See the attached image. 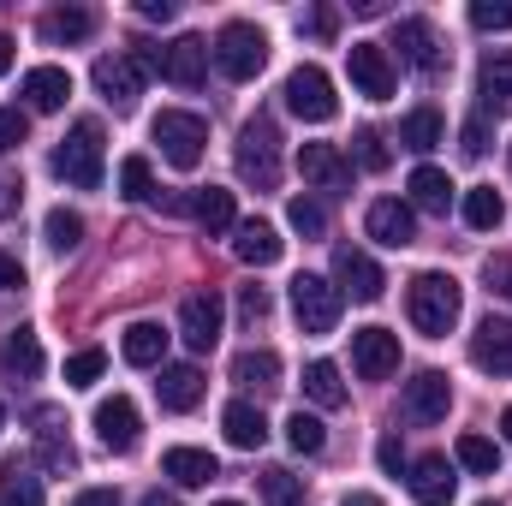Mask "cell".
Instances as JSON below:
<instances>
[{"label": "cell", "mask_w": 512, "mask_h": 506, "mask_svg": "<svg viewBox=\"0 0 512 506\" xmlns=\"http://www.w3.org/2000/svg\"><path fill=\"white\" fill-rule=\"evenodd\" d=\"M233 381H239V387H256V393H268V387H280V358H274L268 346H251V352L233 358Z\"/></svg>", "instance_id": "cell-34"}, {"label": "cell", "mask_w": 512, "mask_h": 506, "mask_svg": "<svg viewBox=\"0 0 512 506\" xmlns=\"http://www.w3.org/2000/svg\"><path fill=\"white\" fill-rule=\"evenodd\" d=\"M364 227H370V239H376V245H387V251H405V245L417 239V215H411V203H399V197L370 203Z\"/></svg>", "instance_id": "cell-19"}, {"label": "cell", "mask_w": 512, "mask_h": 506, "mask_svg": "<svg viewBox=\"0 0 512 506\" xmlns=\"http://www.w3.org/2000/svg\"><path fill=\"white\" fill-rule=\"evenodd\" d=\"M143 54V66L149 72H161L167 84H179V90H203V78H209V42L203 36H173L167 48H137Z\"/></svg>", "instance_id": "cell-3"}, {"label": "cell", "mask_w": 512, "mask_h": 506, "mask_svg": "<svg viewBox=\"0 0 512 506\" xmlns=\"http://www.w3.org/2000/svg\"><path fill=\"white\" fill-rule=\"evenodd\" d=\"M405 483H411V495H417V506H453V495H459V477H453V465H447L441 453L417 459Z\"/></svg>", "instance_id": "cell-21"}, {"label": "cell", "mask_w": 512, "mask_h": 506, "mask_svg": "<svg viewBox=\"0 0 512 506\" xmlns=\"http://www.w3.org/2000/svg\"><path fill=\"white\" fill-rule=\"evenodd\" d=\"M483 506H495V501H483Z\"/></svg>", "instance_id": "cell-63"}, {"label": "cell", "mask_w": 512, "mask_h": 506, "mask_svg": "<svg viewBox=\"0 0 512 506\" xmlns=\"http://www.w3.org/2000/svg\"><path fill=\"white\" fill-rule=\"evenodd\" d=\"M459 465L477 471V477H495L501 471V447L489 435H459Z\"/></svg>", "instance_id": "cell-39"}, {"label": "cell", "mask_w": 512, "mask_h": 506, "mask_svg": "<svg viewBox=\"0 0 512 506\" xmlns=\"http://www.w3.org/2000/svg\"><path fill=\"white\" fill-rule=\"evenodd\" d=\"M286 441H292V453H322V447H328V429H322V417L292 411V417H286Z\"/></svg>", "instance_id": "cell-41"}, {"label": "cell", "mask_w": 512, "mask_h": 506, "mask_svg": "<svg viewBox=\"0 0 512 506\" xmlns=\"http://www.w3.org/2000/svg\"><path fill=\"white\" fill-rule=\"evenodd\" d=\"M18 203H24V185H18V179H6V173H0V215H12V209H18Z\"/></svg>", "instance_id": "cell-54"}, {"label": "cell", "mask_w": 512, "mask_h": 506, "mask_svg": "<svg viewBox=\"0 0 512 506\" xmlns=\"http://www.w3.org/2000/svg\"><path fill=\"white\" fill-rule=\"evenodd\" d=\"M489 149V120H471L465 126V155H483Z\"/></svg>", "instance_id": "cell-53"}, {"label": "cell", "mask_w": 512, "mask_h": 506, "mask_svg": "<svg viewBox=\"0 0 512 506\" xmlns=\"http://www.w3.org/2000/svg\"><path fill=\"white\" fill-rule=\"evenodd\" d=\"M6 66H12V36L0 30V78H6Z\"/></svg>", "instance_id": "cell-58"}, {"label": "cell", "mask_w": 512, "mask_h": 506, "mask_svg": "<svg viewBox=\"0 0 512 506\" xmlns=\"http://www.w3.org/2000/svg\"><path fill=\"white\" fill-rule=\"evenodd\" d=\"M120 191H126L131 203H149V197H155V173H149L143 155H126V161H120Z\"/></svg>", "instance_id": "cell-43"}, {"label": "cell", "mask_w": 512, "mask_h": 506, "mask_svg": "<svg viewBox=\"0 0 512 506\" xmlns=\"http://www.w3.org/2000/svg\"><path fill=\"white\" fill-rule=\"evenodd\" d=\"M471 24L477 30H512V0H477L471 6Z\"/></svg>", "instance_id": "cell-45"}, {"label": "cell", "mask_w": 512, "mask_h": 506, "mask_svg": "<svg viewBox=\"0 0 512 506\" xmlns=\"http://www.w3.org/2000/svg\"><path fill=\"white\" fill-rule=\"evenodd\" d=\"M102 370H108V352H102V346H84V352L66 358V387H90Z\"/></svg>", "instance_id": "cell-44"}, {"label": "cell", "mask_w": 512, "mask_h": 506, "mask_svg": "<svg viewBox=\"0 0 512 506\" xmlns=\"http://www.w3.org/2000/svg\"><path fill=\"white\" fill-rule=\"evenodd\" d=\"M459 310H465V292H459V280L441 274V268H423V274L405 286V316H411V328L429 334V340H447L453 322H459Z\"/></svg>", "instance_id": "cell-1"}, {"label": "cell", "mask_w": 512, "mask_h": 506, "mask_svg": "<svg viewBox=\"0 0 512 506\" xmlns=\"http://www.w3.org/2000/svg\"><path fill=\"white\" fill-rule=\"evenodd\" d=\"M477 102H483V114H512V54H489L483 60Z\"/></svg>", "instance_id": "cell-28"}, {"label": "cell", "mask_w": 512, "mask_h": 506, "mask_svg": "<svg viewBox=\"0 0 512 506\" xmlns=\"http://www.w3.org/2000/svg\"><path fill=\"white\" fill-rule=\"evenodd\" d=\"M66 96H72V72H66V66H30V72H24V102H30L36 114L66 108Z\"/></svg>", "instance_id": "cell-24"}, {"label": "cell", "mask_w": 512, "mask_h": 506, "mask_svg": "<svg viewBox=\"0 0 512 506\" xmlns=\"http://www.w3.org/2000/svg\"><path fill=\"white\" fill-rule=\"evenodd\" d=\"M137 12L155 18V24H167V18H173V0H137Z\"/></svg>", "instance_id": "cell-55"}, {"label": "cell", "mask_w": 512, "mask_h": 506, "mask_svg": "<svg viewBox=\"0 0 512 506\" xmlns=\"http://www.w3.org/2000/svg\"><path fill=\"white\" fill-rule=\"evenodd\" d=\"M393 48H399V60H405L411 72H423V78H441V72H447V48H441V36H435L429 18H399Z\"/></svg>", "instance_id": "cell-11"}, {"label": "cell", "mask_w": 512, "mask_h": 506, "mask_svg": "<svg viewBox=\"0 0 512 506\" xmlns=\"http://www.w3.org/2000/svg\"><path fill=\"white\" fill-rule=\"evenodd\" d=\"M215 66H221L233 84L256 78V72L268 66V36H262L256 24H245V18H233V24L215 36Z\"/></svg>", "instance_id": "cell-6"}, {"label": "cell", "mask_w": 512, "mask_h": 506, "mask_svg": "<svg viewBox=\"0 0 512 506\" xmlns=\"http://www.w3.org/2000/svg\"><path fill=\"white\" fill-rule=\"evenodd\" d=\"M286 108H292L298 120H310V126H328V120L340 114L334 78H328L322 66H298V72L286 78Z\"/></svg>", "instance_id": "cell-8"}, {"label": "cell", "mask_w": 512, "mask_h": 506, "mask_svg": "<svg viewBox=\"0 0 512 506\" xmlns=\"http://www.w3.org/2000/svg\"><path fill=\"white\" fill-rule=\"evenodd\" d=\"M382 471H393V477H399V471H411V459H405V447H399L393 435L382 441Z\"/></svg>", "instance_id": "cell-52"}, {"label": "cell", "mask_w": 512, "mask_h": 506, "mask_svg": "<svg viewBox=\"0 0 512 506\" xmlns=\"http://www.w3.org/2000/svg\"><path fill=\"white\" fill-rule=\"evenodd\" d=\"M268 310H274V304H268V292H262V286H245V292H239V322H245V328H262V322H268Z\"/></svg>", "instance_id": "cell-46"}, {"label": "cell", "mask_w": 512, "mask_h": 506, "mask_svg": "<svg viewBox=\"0 0 512 506\" xmlns=\"http://www.w3.org/2000/svg\"><path fill=\"white\" fill-rule=\"evenodd\" d=\"M72 506H120V495H114V489H84Z\"/></svg>", "instance_id": "cell-56"}, {"label": "cell", "mask_w": 512, "mask_h": 506, "mask_svg": "<svg viewBox=\"0 0 512 506\" xmlns=\"http://www.w3.org/2000/svg\"><path fill=\"white\" fill-rule=\"evenodd\" d=\"M483 280H489V292H501L512 304V256H489L483 262Z\"/></svg>", "instance_id": "cell-49"}, {"label": "cell", "mask_w": 512, "mask_h": 506, "mask_svg": "<svg viewBox=\"0 0 512 506\" xmlns=\"http://www.w3.org/2000/svg\"><path fill=\"white\" fill-rule=\"evenodd\" d=\"M143 506H179V501H173V495H161V489H155V495H143Z\"/></svg>", "instance_id": "cell-59"}, {"label": "cell", "mask_w": 512, "mask_h": 506, "mask_svg": "<svg viewBox=\"0 0 512 506\" xmlns=\"http://www.w3.org/2000/svg\"><path fill=\"white\" fill-rule=\"evenodd\" d=\"M334 286H340V298H358V304H376L382 298V268H376V256L352 251V245H340L334 251Z\"/></svg>", "instance_id": "cell-14"}, {"label": "cell", "mask_w": 512, "mask_h": 506, "mask_svg": "<svg viewBox=\"0 0 512 506\" xmlns=\"http://www.w3.org/2000/svg\"><path fill=\"white\" fill-rule=\"evenodd\" d=\"M96 36V12L90 6H54L42 12V42H84Z\"/></svg>", "instance_id": "cell-30"}, {"label": "cell", "mask_w": 512, "mask_h": 506, "mask_svg": "<svg viewBox=\"0 0 512 506\" xmlns=\"http://www.w3.org/2000/svg\"><path fill=\"white\" fill-rule=\"evenodd\" d=\"M161 471H167L179 489H203V483L221 477L215 453H203V447H167V453H161Z\"/></svg>", "instance_id": "cell-25"}, {"label": "cell", "mask_w": 512, "mask_h": 506, "mask_svg": "<svg viewBox=\"0 0 512 506\" xmlns=\"http://www.w3.org/2000/svg\"><path fill=\"white\" fill-rule=\"evenodd\" d=\"M48 251H78L84 245V215H72V209H48Z\"/></svg>", "instance_id": "cell-40"}, {"label": "cell", "mask_w": 512, "mask_h": 506, "mask_svg": "<svg viewBox=\"0 0 512 506\" xmlns=\"http://www.w3.org/2000/svg\"><path fill=\"white\" fill-rule=\"evenodd\" d=\"M0 429H6V411H0Z\"/></svg>", "instance_id": "cell-62"}, {"label": "cell", "mask_w": 512, "mask_h": 506, "mask_svg": "<svg viewBox=\"0 0 512 506\" xmlns=\"http://www.w3.org/2000/svg\"><path fill=\"white\" fill-rule=\"evenodd\" d=\"M96 435H102V447H108V453H131V447H137L143 417H137V405H131L126 393H114V399H102V405H96Z\"/></svg>", "instance_id": "cell-17"}, {"label": "cell", "mask_w": 512, "mask_h": 506, "mask_svg": "<svg viewBox=\"0 0 512 506\" xmlns=\"http://www.w3.org/2000/svg\"><path fill=\"white\" fill-rule=\"evenodd\" d=\"M143 78H149L143 54H102V60H96V90H102V102L120 108V114L143 96Z\"/></svg>", "instance_id": "cell-10"}, {"label": "cell", "mask_w": 512, "mask_h": 506, "mask_svg": "<svg viewBox=\"0 0 512 506\" xmlns=\"http://www.w3.org/2000/svg\"><path fill=\"white\" fill-rule=\"evenodd\" d=\"M256 489H262V506H304V483H298L286 465H268V471L256 477Z\"/></svg>", "instance_id": "cell-38"}, {"label": "cell", "mask_w": 512, "mask_h": 506, "mask_svg": "<svg viewBox=\"0 0 512 506\" xmlns=\"http://www.w3.org/2000/svg\"><path fill=\"white\" fill-rule=\"evenodd\" d=\"M352 364H358L364 381H387L399 370V334H387V328H358V334H352Z\"/></svg>", "instance_id": "cell-16"}, {"label": "cell", "mask_w": 512, "mask_h": 506, "mask_svg": "<svg viewBox=\"0 0 512 506\" xmlns=\"http://www.w3.org/2000/svg\"><path fill=\"white\" fill-rule=\"evenodd\" d=\"M191 215H197L209 233H233V227H239V215H233V191H221V185L191 191Z\"/></svg>", "instance_id": "cell-32"}, {"label": "cell", "mask_w": 512, "mask_h": 506, "mask_svg": "<svg viewBox=\"0 0 512 506\" xmlns=\"http://www.w3.org/2000/svg\"><path fill=\"white\" fill-rule=\"evenodd\" d=\"M18 286H24V262L12 251H0V292H18Z\"/></svg>", "instance_id": "cell-51"}, {"label": "cell", "mask_w": 512, "mask_h": 506, "mask_svg": "<svg viewBox=\"0 0 512 506\" xmlns=\"http://www.w3.org/2000/svg\"><path fill=\"white\" fill-rule=\"evenodd\" d=\"M298 30H310L316 42H328V36H334V12H328V6H310V12L298 18Z\"/></svg>", "instance_id": "cell-50"}, {"label": "cell", "mask_w": 512, "mask_h": 506, "mask_svg": "<svg viewBox=\"0 0 512 506\" xmlns=\"http://www.w3.org/2000/svg\"><path fill=\"white\" fill-rule=\"evenodd\" d=\"M221 322H227L221 292H191V298L179 304V334H185L191 352H209V346L221 340Z\"/></svg>", "instance_id": "cell-13"}, {"label": "cell", "mask_w": 512, "mask_h": 506, "mask_svg": "<svg viewBox=\"0 0 512 506\" xmlns=\"http://www.w3.org/2000/svg\"><path fill=\"white\" fill-rule=\"evenodd\" d=\"M411 203L429 209V215H447V203H453V179H447L441 167H417V173H411Z\"/></svg>", "instance_id": "cell-35"}, {"label": "cell", "mask_w": 512, "mask_h": 506, "mask_svg": "<svg viewBox=\"0 0 512 506\" xmlns=\"http://www.w3.org/2000/svg\"><path fill=\"white\" fill-rule=\"evenodd\" d=\"M233 161H239V179L256 185V191H274V185H280V131H274L268 114H256L251 126L239 131Z\"/></svg>", "instance_id": "cell-2"}, {"label": "cell", "mask_w": 512, "mask_h": 506, "mask_svg": "<svg viewBox=\"0 0 512 506\" xmlns=\"http://www.w3.org/2000/svg\"><path fill=\"white\" fill-rule=\"evenodd\" d=\"M358 167H370V173L387 167V137L382 131H358Z\"/></svg>", "instance_id": "cell-47"}, {"label": "cell", "mask_w": 512, "mask_h": 506, "mask_svg": "<svg viewBox=\"0 0 512 506\" xmlns=\"http://www.w3.org/2000/svg\"><path fill=\"white\" fill-rule=\"evenodd\" d=\"M280 251H286V239H280L268 221H239V227H233V256H239V262L268 268V262H280Z\"/></svg>", "instance_id": "cell-27"}, {"label": "cell", "mask_w": 512, "mask_h": 506, "mask_svg": "<svg viewBox=\"0 0 512 506\" xmlns=\"http://www.w3.org/2000/svg\"><path fill=\"white\" fill-rule=\"evenodd\" d=\"M501 435H507V441H512V405H507V411H501Z\"/></svg>", "instance_id": "cell-60"}, {"label": "cell", "mask_w": 512, "mask_h": 506, "mask_svg": "<svg viewBox=\"0 0 512 506\" xmlns=\"http://www.w3.org/2000/svg\"><path fill=\"white\" fill-rule=\"evenodd\" d=\"M215 506H239V501H215Z\"/></svg>", "instance_id": "cell-61"}, {"label": "cell", "mask_w": 512, "mask_h": 506, "mask_svg": "<svg viewBox=\"0 0 512 506\" xmlns=\"http://www.w3.org/2000/svg\"><path fill=\"white\" fill-rule=\"evenodd\" d=\"M54 173H60L66 185H78V191H96V185H102V126H96V120H78L72 137H60Z\"/></svg>", "instance_id": "cell-5"}, {"label": "cell", "mask_w": 512, "mask_h": 506, "mask_svg": "<svg viewBox=\"0 0 512 506\" xmlns=\"http://www.w3.org/2000/svg\"><path fill=\"white\" fill-rule=\"evenodd\" d=\"M149 137L161 143V155H167L179 173H191V167L203 161L209 120H203V114H185V108H161V114H155V126H149Z\"/></svg>", "instance_id": "cell-4"}, {"label": "cell", "mask_w": 512, "mask_h": 506, "mask_svg": "<svg viewBox=\"0 0 512 506\" xmlns=\"http://www.w3.org/2000/svg\"><path fill=\"white\" fill-rule=\"evenodd\" d=\"M340 506H382V495H370V489H358V495H346Z\"/></svg>", "instance_id": "cell-57"}, {"label": "cell", "mask_w": 512, "mask_h": 506, "mask_svg": "<svg viewBox=\"0 0 512 506\" xmlns=\"http://www.w3.org/2000/svg\"><path fill=\"white\" fill-rule=\"evenodd\" d=\"M340 304H346V298H340L334 280H322V274H298V280H292V316H298L304 334H334Z\"/></svg>", "instance_id": "cell-7"}, {"label": "cell", "mask_w": 512, "mask_h": 506, "mask_svg": "<svg viewBox=\"0 0 512 506\" xmlns=\"http://www.w3.org/2000/svg\"><path fill=\"white\" fill-rule=\"evenodd\" d=\"M221 429H227V441H233L239 453H256V447L268 441V423H262V411H256L251 399H233V405L221 411Z\"/></svg>", "instance_id": "cell-29"}, {"label": "cell", "mask_w": 512, "mask_h": 506, "mask_svg": "<svg viewBox=\"0 0 512 506\" xmlns=\"http://www.w3.org/2000/svg\"><path fill=\"white\" fill-rule=\"evenodd\" d=\"M304 393H310L322 411H340V405H346V381H340V370H334L328 358L304 364Z\"/></svg>", "instance_id": "cell-36"}, {"label": "cell", "mask_w": 512, "mask_h": 506, "mask_svg": "<svg viewBox=\"0 0 512 506\" xmlns=\"http://www.w3.org/2000/svg\"><path fill=\"white\" fill-rule=\"evenodd\" d=\"M203 370L197 364H161V381H155V399L161 411H197L203 405Z\"/></svg>", "instance_id": "cell-22"}, {"label": "cell", "mask_w": 512, "mask_h": 506, "mask_svg": "<svg viewBox=\"0 0 512 506\" xmlns=\"http://www.w3.org/2000/svg\"><path fill=\"white\" fill-rule=\"evenodd\" d=\"M120 358H126L131 370H161V364H167V334H161V322H131L126 340H120Z\"/></svg>", "instance_id": "cell-26"}, {"label": "cell", "mask_w": 512, "mask_h": 506, "mask_svg": "<svg viewBox=\"0 0 512 506\" xmlns=\"http://www.w3.org/2000/svg\"><path fill=\"white\" fill-rule=\"evenodd\" d=\"M286 221H292V233H304V239H322V233H328V209H322L316 197H292Z\"/></svg>", "instance_id": "cell-42"}, {"label": "cell", "mask_w": 512, "mask_h": 506, "mask_svg": "<svg viewBox=\"0 0 512 506\" xmlns=\"http://www.w3.org/2000/svg\"><path fill=\"white\" fill-rule=\"evenodd\" d=\"M24 137H30V120H24L18 108H0V155H12Z\"/></svg>", "instance_id": "cell-48"}, {"label": "cell", "mask_w": 512, "mask_h": 506, "mask_svg": "<svg viewBox=\"0 0 512 506\" xmlns=\"http://www.w3.org/2000/svg\"><path fill=\"white\" fill-rule=\"evenodd\" d=\"M298 173H304L316 191H346V185H352V161H346L334 143H304V149H298Z\"/></svg>", "instance_id": "cell-20"}, {"label": "cell", "mask_w": 512, "mask_h": 506, "mask_svg": "<svg viewBox=\"0 0 512 506\" xmlns=\"http://www.w3.org/2000/svg\"><path fill=\"white\" fill-rule=\"evenodd\" d=\"M507 221V203H501V191L495 185H477V191H465V227H477V233H495Z\"/></svg>", "instance_id": "cell-37"}, {"label": "cell", "mask_w": 512, "mask_h": 506, "mask_svg": "<svg viewBox=\"0 0 512 506\" xmlns=\"http://www.w3.org/2000/svg\"><path fill=\"white\" fill-rule=\"evenodd\" d=\"M447 405H453V381L441 376V370H417V376L405 381V417L411 423H441Z\"/></svg>", "instance_id": "cell-15"}, {"label": "cell", "mask_w": 512, "mask_h": 506, "mask_svg": "<svg viewBox=\"0 0 512 506\" xmlns=\"http://www.w3.org/2000/svg\"><path fill=\"white\" fill-rule=\"evenodd\" d=\"M0 376L6 381H36L42 376V340L30 328H12L0 340Z\"/></svg>", "instance_id": "cell-23"}, {"label": "cell", "mask_w": 512, "mask_h": 506, "mask_svg": "<svg viewBox=\"0 0 512 506\" xmlns=\"http://www.w3.org/2000/svg\"><path fill=\"white\" fill-rule=\"evenodd\" d=\"M30 435H36L42 465H48L54 477L78 471V453H72V435H66V411H60V405H36V411H30Z\"/></svg>", "instance_id": "cell-12"}, {"label": "cell", "mask_w": 512, "mask_h": 506, "mask_svg": "<svg viewBox=\"0 0 512 506\" xmlns=\"http://www.w3.org/2000/svg\"><path fill=\"white\" fill-rule=\"evenodd\" d=\"M346 66H352L358 96H370V102H393L399 72H393V54H387L382 42H352V48H346Z\"/></svg>", "instance_id": "cell-9"}, {"label": "cell", "mask_w": 512, "mask_h": 506, "mask_svg": "<svg viewBox=\"0 0 512 506\" xmlns=\"http://www.w3.org/2000/svg\"><path fill=\"white\" fill-rule=\"evenodd\" d=\"M441 137H447V120H441L435 108H411V114L399 120V143H405L411 155H429Z\"/></svg>", "instance_id": "cell-33"}, {"label": "cell", "mask_w": 512, "mask_h": 506, "mask_svg": "<svg viewBox=\"0 0 512 506\" xmlns=\"http://www.w3.org/2000/svg\"><path fill=\"white\" fill-rule=\"evenodd\" d=\"M0 506H42V477L24 459H0Z\"/></svg>", "instance_id": "cell-31"}, {"label": "cell", "mask_w": 512, "mask_h": 506, "mask_svg": "<svg viewBox=\"0 0 512 506\" xmlns=\"http://www.w3.org/2000/svg\"><path fill=\"white\" fill-rule=\"evenodd\" d=\"M471 364L483 376H512V322L501 316H483L477 334H471Z\"/></svg>", "instance_id": "cell-18"}]
</instances>
